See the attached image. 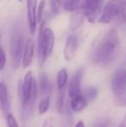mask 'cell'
Listing matches in <instances>:
<instances>
[{
  "mask_svg": "<svg viewBox=\"0 0 126 127\" xmlns=\"http://www.w3.org/2000/svg\"><path fill=\"white\" fill-rule=\"evenodd\" d=\"M119 46V35L116 28L110 30L99 41L92 55L93 62L99 67L109 66L116 56Z\"/></svg>",
  "mask_w": 126,
  "mask_h": 127,
  "instance_id": "1",
  "label": "cell"
},
{
  "mask_svg": "<svg viewBox=\"0 0 126 127\" xmlns=\"http://www.w3.org/2000/svg\"><path fill=\"white\" fill-rule=\"evenodd\" d=\"M54 46V34L49 27L41 25V30L38 35V62L42 67L51 55Z\"/></svg>",
  "mask_w": 126,
  "mask_h": 127,
  "instance_id": "2",
  "label": "cell"
},
{
  "mask_svg": "<svg viewBox=\"0 0 126 127\" xmlns=\"http://www.w3.org/2000/svg\"><path fill=\"white\" fill-rule=\"evenodd\" d=\"M18 88L24 106L27 109H31L37 97V85L31 71L26 73L23 83L19 81Z\"/></svg>",
  "mask_w": 126,
  "mask_h": 127,
  "instance_id": "3",
  "label": "cell"
},
{
  "mask_svg": "<svg viewBox=\"0 0 126 127\" xmlns=\"http://www.w3.org/2000/svg\"><path fill=\"white\" fill-rule=\"evenodd\" d=\"M118 17L126 18V0H110L101 13L99 23L107 24Z\"/></svg>",
  "mask_w": 126,
  "mask_h": 127,
  "instance_id": "4",
  "label": "cell"
},
{
  "mask_svg": "<svg viewBox=\"0 0 126 127\" xmlns=\"http://www.w3.org/2000/svg\"><path fill=\"white\" fill-rule=\"evenodd\" d=\"M26 42H24V36L20 30H15L12 33L10 40V55L13 67L17 68L23 62L24 49Z\"/></svg>",
  "mask_w": 126,
  "mask_h": 127,
  "instance_id": "5",
  "label": "cell"
},
{
  "mask_svg": "<svg viewBox=\"0 0 126 127\" xmlns=\"http://www.w3.org/2000/svg\"><path fill=\"white\" fill-rule=\"evenodd\" d=\"M104 0H80V10L89 23H95Z\"/></svg>",
  "mask_w": 126,
  "mask_h": 127,
  "instance_id": "6",
  "label": "cell"
},
{
  "mask_svg": "<svg viewBox=\"0 0 126 127\" xmlns=\"http://www.w3.org/2000/svg\"><path fill=\"white\" fill-rule=\"evenodd\" d=\"M111 90L114 97L126 94V69L118 68L111 79Z\"/></svg>",
  "mask_w": 126,
  "mask_h": 127,
  "instance_id": "7",
  "label": "cell"
},
{
  "mask_svg": "<svg viewBox=\"0 0 126 127\" xmlns=\"http://www.w3.org/2000/svg\"><path fill=\"white\" fill-rule=\"evenodd\" d=\"M84 71L82 68H79L73 75L67 87V94L70 99H74L81 94V81H82Z\"/></svg>",
  "mask_w": 126,
  "mask_h": 127,
  "instance_id": "8",
  "label": "cell"
},
{
  "mask_svg": "<svg viewBox=\"0 0 126 127\" xmlns=\"http://www.w3.org/2000/svg\"><path fill=\"white\" fill-rule=\"evenodd\" d=\"M79 48V38L75 34H71L67 36L63 50L64 58L67 62L74 60Z\"/></svg>",
  "mask_w": 126,
  "mask_h": 127,
  "instance_id": "9",
  "label": "cell"
},
{
  "mask_svg": "<svg viewBox=\"0 0 126 127\" xmlns=\"http://www.w3.org/2000/svg\"><path fill=\"white\" fill-rule=\"evenodd\" d=\"M27 3V17L29 21V28L30 33L35 34L36 30L37 21V0H26Z\"/></svg>",
  "mask_w": 126,
  "mask_h": 127,
  "instance_id": "10",
  "label": "cell"
},
{
  "mask_svg": "<svg viewBox=\"0 0 126 127\" xmlns=\"http://www.w3.org/2000/svg\"><path fill=\"white\" fill-rule=\"evenodd\" d=\"M0 105H1V111L6 117L11 114L10 113V99L9 90L7 86L3 81L0 84Z\"/></svg>",
  "mask_w": 126,
  "mask_h": 127,
  "instance_id": "11",
  "label": "cell"
},
{
  "mask_svg": "<svg viewBox=\"0 0 126 127\" xmlns=\"http://www.w3.org/2000/svg\"><path fill=\"white\" fill-rule=\"evenodd\" d=\"M34 50H35V44L31 38H28L26 41L25 49H24V57H23V67L24 68L29 67L33 62Z\"/></svg>",
  "mask_w": 126,
  "mask_h": 127,
  "instance_id": "12",
  "label": "cell"
},
{
  "mask_svg": "<svg viewBox=\"0 0 126 127\" xmlns=\"http://www.w3.org/2000/svg\"><path fill=\"white\" fill-rule=\"evenodd\" d=\"M39 92L42 95L49 96L52 92V85H51L49 77L46 73L42 72L39 76Z\"/></svg>",
  "mask_w": 126,
  "mask_h": 127,
  "instance_id": "13",
  "label": "cell"
},
{
  "mask_svg": "<svg viewBox=\"0 0 126 127\" xmlns=\"http://www.w3.org/2000/svg\"><path fill=\"white\" fill-rule=\"evenodd\" d=\"M88 103L89 102H88V100L86 99V97L84 95L78 96V97H75L74 99H71L70 108L73 112H79L86 108Z\"/></svg>",
  "mask_w": 126,
  "mask_h": 127,
  "instance_id": "14",
  "label": "cell"
},
{
  "mask_svg": "<svg viewBox=\"0 0 126 127\" xmlns=\"http://www.w3.org/2000/svg\"><path fill=\"white\" fill-rule=\"evenodd\" d=\"M85 15L80 10H77V11L74 12L71 18V24H70V28L72 30H74L76 29H78L79 26L81 25V24L84 21Z\"/></svg>",
  "mask_w": 126,
  "mask_h": 127,
  "instance_id": "15",
  "label": "cell"
},
{
  "mask_svg": "<svg viewBox=\"0 0 126 127\" xmlns=\"http://www.w3.org/2000/svg\"><path fill=\"white\" fill-rule=\"evenodd\" d=\"M67 80H68V74L67 68H61L57 74V86L58 90H62L67 88Z\"/></svg>",
  "mask_w": 126,
  "mask_h": 127,
  "instance_id": "16",
  "label": "cell"
},
{
  "mask_svg": "<svg viewBox=\"0 0 126 127\" xmlns=\"http://www.w3.org/2000/svg\"><path fill=\"white\" fill-rule=\"evenodd\" d=\"M63 8L70 12H75L80 10V0H66L63 3Z\"/></svg>",
  "mask_w": 126,
  "mask_h": 127,
  "instance_id": "17",
  "label": "cell"
},
{
  "mask_svg": "<svg viewBox=\"0 0 126 127\" xmlns=\"http://www.w3.org/2000/svg\"><path fill=\"white\" fill-rule=\"evenodd\" d=\"M66 90L67 88L62 89V90H59V94H58L57 102H56V106H57V110L60 113H62L64 110V106H65V97H66Z\"/></svg>",
  "mask_w": 126,
  "mask_h": 127,
  "instance_id": "18",
  "label": "cell"
},
{
  "mask_svg": "<svg viewBox=\"0 0 126 127\" xmlns=\"http://www.w3.org/2000/svg\"><path fill=\"white\" fill-rule=\"evenodd\" d=\"M49 105H50V97L47 96L44 97L42 100L40 101L38 105V112L40 115L45 114L49 109Z\"/></svg>",
  "mask_w": 126,
  "mask_h": 127,
  "instance_id": "19",
  "label": "cell"
},
{
  "mask_svg": "<svg viewBox=\"0 0 126 127\" xmlns=\"http://www.w3.org/2000/svg\"><path fill=\"white\" fill-rule=\"evenodd\" d=\"M50 1V6H51V12L54 15L59 14L62 8L63 0H49Z\"/></svg>",
  "mask_w": 126,
  "mask_h": 127,
  "instance_id": "20",
  "label": "cell"
},
{
  "mask_svg": "<svg viewBox=\"0 0 126 127\" xmlns=\"http://www.w3.org/2000/svg\"><path fill=\"white\" fill-rule=\"evenodd\" d=\"M98 95H99V92H98L97 88H95V87H89V88L86 91V94H85L84 96L88 100V102H89V101L94 100L95 99H97Z\"/></svg>",
  "mask_w": 126,
  "mask_h": 127,
  "instance_id": "21",
  "label": "cell"
},
{
  "mask_svg": "<svg viewBox=\"0 0 126 127\" xmlns=\"http://www.w3.org/2000/svg\"><path fill=\"white\" fill-rule=\"evenodd\" d=\"M45 0H42L39 4L38 10H37V21L38 23H41L43 19V14H44V9H45Z\"/></svg>",
  "mask_w": 126,
  "mask_h": 127,
  "instance_id": "22",
  "label": "cell"
},
{
  "mask_svg": "<svg viewBox=\"0 0 126 127\" xmlns=\"http://www.w3.org/2000/svg\"><path fill=\"white\" fill-rule=\"evenodd\" d=\"M114 104L116 106L118 107L126 106V94L118 96V97H114Z\"/></svg>",
  "mask_w": 126,
  "mask_h": 127,
  "instance_id": "23",
  "label": "cell"
},
{
  "mask_svg": "<svg viewBox=\"0 0 126 127\" xmlns=\"http://www.w3.org/2000/svg\"><path fill=\"white\" fill-rule=\"evenodd\" d=\"M7 119V124H8L9 127H19L18 123H17L16 118L14 117L12 114H10L6 117Z\"/></svg>",
  "mask_w": 126,
  "mask_h": 127,
  "instance_id": "24",
  "label": "cell"
},
{
  "mask_svg": "<svg viewBox=\"0 0 126 127\" xmlns=\"http://www.w3.org/2000/svg\"><path fill=\"white\" fill-rule=\"evenodd\" d=\"M6 64V54L3 48H1V63H0V71H3Z\"/></svg>",
  "mask_w": 126,
  "mask_h": 127,
  "instance_id": "25",
  "label": "cell"
},
{
  "mask_svg": "<svg viewBox=\"0 0 126 127\" xmlns=\"http://www.w3.org/2000/svg\"><path fill=\"white\" fill-rule=\"evenodd\" d=\"M109 126V121L108 120H102L99 121L95 127H108Z\"/></svg>",
  "mask_w": 126,
  "mask_h": 127,
  "instance_id": "26",
  "label": "cell"
},
{
  "mask_svg": "<svg viewBox=\"0 0 126 127\" xmlns=\"http://www.w3.org/2000/svg\"><path fill=\"white\" fill-rule=\"evenodd\" d=\"M118 127H126V113H125V115L124 116L123 119H122L121 123H120V125Z\"/></svg>",
  "mask_w": 126,
  "mask_h": 127,
  "instance_id": "27",
  "label": "cell"
},
{
  "mask_svg": "<svg viewBox=\"0 0 126 127\" xmlns=\"http://www.w3.org/2000/svg\"><path fill=\"white\" fill-rule=\"evenodd\" d=\"M75 127H85V123L82 120H79V122L76 124Z\"/></svg>",
  "mask_w": 126,
  "mask_h": 127,
  "instance_id": "28",
  "label": "cell"
},
{
  "mask_svg": "<svg viewBox=\"0 0 126 127\" xmlns=\"http://www.w3.org/2000/svg\"><path fill=\"white\" fill-rule=\"evenodd\" d=\"M19 2H23V0H18Z\"/></svg>",
  "mask_w": 126,
  "mask_h": 127,
  "instance_id": "29",
  "label": "cell"
},
{
  "mask_svg": "<svg viewBox=\"0 0 126 127\" xmlns=\"http://www.w3.org/2000/svg\"><path fill=\"white\" fill-rule=\"evenodd\" d=\"M48 127H52V126H48Z\"/></svg>",
  "mask_w": 126,
  "mask_h": 127,
  "instance_id": "30",
  "label": "cell"
}]
</instances>
